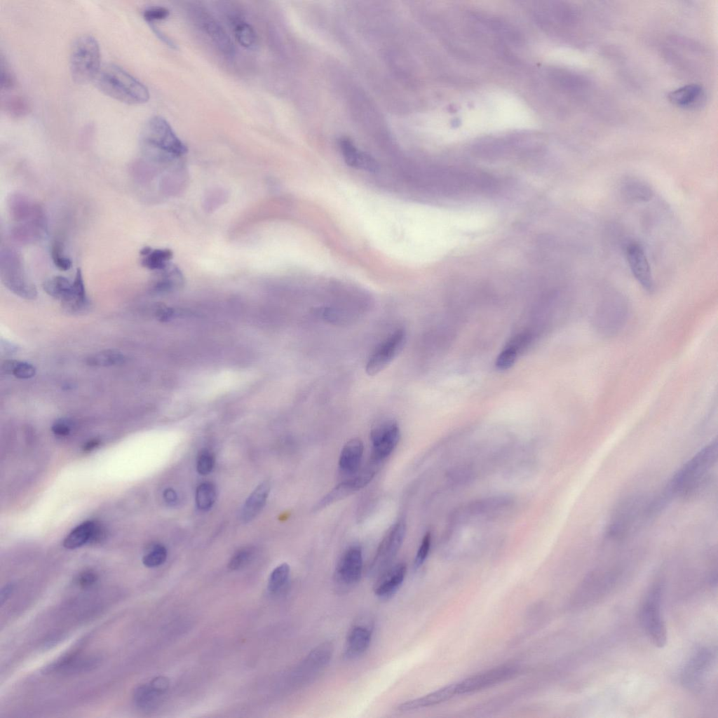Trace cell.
Listing matches in <instances>:
<instances>
[{"label": "cell", "mask_w": 718, "mask_h": 718, "mask_svg": "<svg viewBox=\"0 0 718 718\" xmlns=\"http://www.w3.org/2000/svg\"><path fill=\"white\" fill-rule=\"evenodd\" d=\"M215 465V458L212 453L207 449H203L198 453L196 461V470L202 475L211 473Z\"/></svg>", "instance_id": "cell-39"}, {"label": "cell", "mask_w": 718, "mask_h": 718, "mask_svg": "<svg viewBox=\"0 0 718 718\" xmlns=\"http://www.w3.org/2000/svg\"><path fill=\"white\" fill-rule=\"evenodd\" d=\"M431 543V535L430 532L426 533L422 538L420 546L417 550L414 565L416 567L421 566L426 559L428 552L430 550Z\"/></svg>", "instance_id": "cell-42"}, {"label": "cell", "mask_w": 718, "mask_h": 718, "mask_svg": "<svg viewBox=\"0 0 718 718\" xmlns=\"http://www.w3.org/2000/svg\"><path fill=\"white\" fill-rule=\"evenodd\" d=\"M531 336L527 333H522L515 336L508 345L509 347L514 348L517 352L524 348L530 342Z\"/></svg>", "instance_id": "cell-46"}, {"label": "cell", "mask_w": 718, "mask_h": 718, "mask_svg": "<svg viewBox=\"0 0 718 718\" xmlns=\"http://www.w3.org/2000/svg\"><path fill=\"white\" fill-rule=\"evenodd\" d=\"M290 568L287 563H283L276 567L269 576L268 589L272 592H278L287 582Z\"/></svg>", "instance_id": "cell-33"}, {"label": "cell", "mask_w": 718, "mask_h": 718, "mask_svg": "<svg viewBox=\"0 0 718 718\" xmlns=\"http://www.w3.org/2000/svg\"><path fill=\"white\" fill-rule=\"evenodd\" d=\"M399 439L400 428L395 420L385 419L377 424L370 432L372 461L379 462L388 457Z\"/></svg>", "instance_id": "cell-10"}, {"label": "cell", "mask_w": 718, "mask_h": 718, "mask_svg": "<svg viewBox=\"0 0 718 718\" xmlns=\"http://www.w3.org/2000/svg\"><path fill=\"white\" fill-rule=\"evenodd\" d=\"M93 81L106 95L128 104H143L149 99L147 86L114 64L101 66Z\"/></svg>", "instance_id": "cell-2"}, {"label": "cell", "mask_w": 718, "mask_h": 718, "mask_svg": "<svg viewBox=\"0 0 718 718\" xmlns=\"http://www.w3.org/2000/svg\"><path fill=\"white\" fill-rule=\"evenodd\" d=\"M703 96L704 92L700 86L688 84L670 92L668 100L677 107L690 109L698 106Z\"/></svg>", "instance_id": "cell-25"}, {"label": "cell", "mask_w": 718, "mask_h": 718, "mask_svg": "<svg viewBox=\"0 0 718 718\" xmlns=\"http://www.w3.org/2000/svg\"><path fill=\"white\" fill-rule=\"evenodd\" d=\"M517 352L513 348L508 346L497 357L496 367L499 370H507L510 368L515 361Z\"/></svg>", "instance_id": "cell-41"}, {"label": "cell", "mask_w": 718, "mask_h": 718, "mask_svg": "<svg viewBox=\"0 0 718 718\" xmlns=\"http://www.w3.org/2000/svg\"><path fill=\"white\" fill-rule=\"evenodd\" d=\"M97 580V575L92 570H86L81 572L77 579V583L82 588H88L93 585Z\"/></svg>", "instance_id": "cell-45"}, {"label": "cell", "mask_w": 718, "mask_h": 718, "mask_svg": "<svg viewBox=\"0 0 718 718\" xmlns=\"http://www.w3.org/2000/svg\"><path fill=\"white\" fill-rule=\"evenodd\" d=\"M372 635L370 621L360 619L349 629L346 639L344 657L354 659L363 655L369 648Z\"/></svg>", "instance_id": "cell-14"}, {"label": "cell", "mask_w": 718, "mask_h": 718, "mask_svg": "<svg viewBox=\"0 0 718 718\" xmlns=\"http://www.w3.org/2000/svg\"><path fill=\"white\" fill-rule=\"evenodd\" d=\"M165 501L170 506L175 505L178 501V496L176 492L172 488H168L163 492Z\"/></svg>", "instance_id": "cell-48"}, {"label": "cell", "mask_w": 718, "mask_h": 718, "mask_svg": "<svg viewBox=\"0 0 718 718\" xmlns=\"http://www.w3.org/2000/svg\"><path fill=\"white\" fill-rule=\"evenodd\" d=\"M1 370L6 374H11L18 379H29L36 374V368L31 364L17 360L4 361Z\"/></svg>", "instance_id": "cell-32"}, {"label": "cell", "mask_w": 718, "mask_h": 718, "mask_svg": "<svg viewBox=\"0 0 718 718\" xmlns=\"http://www.w3.org/2000/svg\"><path fill=\"white\" fill-rule=\"evenodd\" d=\"M406 341L404 330L398 329L375 348L365 365V372L374 376L385 369L402 351Z\"/></svg>", "instance_id": "cell-8"}, {"label": "cell", "mask_w": 718, "mask_h": 718, "mask_svg": "<svg viewBox=\"0 0 718 718\" xmlns=\"http://www.w3.org/2000/svg\"><path fill=\"white\" fill-rule=\"evenodd\" d=\"M270 492L267 481L260 483L248 497L241 513V520L248 522L253 520L262 510Z\"/></svg>", "instance_id": "cell-23"}, {"label": "cell", "mask_w": 718, "mask_h": 718, "mask_svg": "<svg viewBox=\"0 0 718 718\" xmlns=\"http://www.w3.org/2000/svg\"><path fill=\"white\" fill-rule=\"evenodd\" d=\"M96 525L93 521H86L78 525L65 538L64 547L72 550L91 543Z\"/></svg>", "instance_id": "cell-27"}, {"label": "cell", "mask_w": 718, "mask_h": 718, "mask_svg": "<svg viewBox=\"0 0 718 718\" xmlns=\"http://www.w3.org/2000/svg\"><path fill=\"white\" fill-rule=\"evenodd\" d=\"M363 444L359 438L348 440L343 447L339 460L340 469L348 474L355 473L360 464Z\"/></svg>", "instance_id": "cell-24"}, {"label": "cell", "mask_w": 718, "mask_h": 718, "mask_svg": "<svg viewBox=\"0 0 718 718\" xmlns=\"http://www.w3.org/2000/svg\"><path fill=\"white\" fill-rule=\"evenodd\" d=\"M72 425L69 420L60 419L54 422L52 426V431L54 434L58 436H66L69 434Z\"/></svg>", "instance_id": "cell-44"}, {"label": "cell", "mask_w": 718, "mask_h": 718, "mask_svg": "<svg viewBox=\"0 0 718 718\" xmlns=\"http://www.w3.org/2000/svg\"><path fill=\"white\" fill-rule=\"evenodd\" d=\"M150 27L153 30L154 33L160 39L163 43L172 48H176V46L174 42L164 34L156 25H149Z\"/></svg>", "instance_id": "cell-47"}, {"label": "cell", "mask_w": 718, "mask_h": 718, "mask_svg": "<svg viewBox=\"0 0 718 718\" xmlns=\"http://www.w3.org/2000/svg\"><path fill=\"white\" fill-rule=\"evenodd\" d=\"M124 360L125 357L120 351L108 349L90 356L87 359V363L91 366L109 367L121 364Z\"/></svg>", "instance_id": "cell-29"}, {"label": "cell", "mask_w": 718, "mask_h": 718, "mask_svg": "<svg viewBox=\"0 0 718 718\" xmlns=\"http://www.w3.org/2000/svg\"><path fill=\"white\" fill-rule=\"evenodd\" d=\"M101 67L100 48L90 34L74 39L69 53V69L72 79L79 84L93 81Z\"/></svg>", "instance_id": "cell-5"}, {"label": "cell", "mask_w": 718, "mask_h": 718, "mask_svg": "<svg viewBox=\"0 0 718 718\" xmlns=\"http://www.w3.org/2000/svg\"><path fill=\"white\" fill-rule=\"evenodd\" d=\"M100 445L98 440H91L87 442L83 447V451L89 452L96 448Z\"/></svg>", "instance_id": "cell-50"}, {"label": "cell", "mask_w": 718, "mask_h": 718, "mask_svg": "<svg viewBox=\"0 0 718 718\" xmlns=\"http://www.w3.org/2000/svg\"><path fill=\"white\" fill-rule=\"evenodd\" d=\"M14 590V585L12 583H8L4 585L0 593V602L2 605L11 596Z\"/></svg>", "instance_id": "cell-49"}, {"label": "cell", "mask_w": 718, "mask_h": 718, "mask_svg": "<svg viewBox=\"0 0 718 718\" xmlns=\"http://www.w3.org/2000/svg\"><path fill=\"white\" fill-rule=\"evenodd\" d=\"M515 672L512 667L503 666L474 675L456 684L457 693L478 691L507 679Z\"/></svg>", "instance_id": "cell-17"}, {"label": "cell", "mask_w": 718, "mask_h": 718, "mask_svg": "<svg viewBox=\"0 0 718 718\" xmlns=\"http://www.w3.org/2000/svg\"><path fill=\"white\" fill-rule=\"evenodd\" d=\"M167 550L161 544L155 545L151 550L142 558V562L147 567H156L165 562L167 558Z\"/></svg>", "instance_id": "cell-36"}, {"label": "cell", "mask_w": 718, "mask_h": 718, "mask_svg": "<svg viewBox=\"0 0 718 718\" xmlns=\"http://www.w3.org/2000/svg\"><path fill=\"white\" fill-rule=\"evenodd\" d=\"M363 553L359 546H351L342 555L336 567L337 582L344 586L357 583L362 576Z\"/></svg>", "instance_id": "cell-12"}, {"label": "cell", "mask_w": 718, "mask_h": 718, "mask_svg": "<svg viewBox=\"0 0 718 718\" xmlns=\"http://www.w3.org/2000/svg\"><path fill=\"white\" fill-rule=\"evenodd\" d=\"M405 563L397 564L379 575L374 586V592L381 600L391 598L400 588L406 574Z\"/></svg>", "instance_id": "cell-19"}, {"label": "cell", "mask_w": 718, "mask_h": 718, "mask_svg": "<svg viewBox=\"0 0 718 718\" xmlns=\"http://www.w3.org/2000/svg\"><path fill=\"white\" fill-rule=\"evenodd\" d=\"M72 285L74 300L70 311L72 313L80 312L84 310L88 304L82 272L80 269L76 270Z\"/></svg>", "instance_id": "cell-31"}, {"label": "cell", "mask_w": 718, "mask_h": 718, "mask_svg": "<svg viewBox=\"0 0 718 718\" xmlns=\"http://www.w3.org/2000/svg\"><path fill=\"white\" fill-rule=\"evenodd\" d=\"M140 144L147 154L160 159L177 157L187 151L170 124L160 116L150 118L144 124Z\"/></svg>", "instance_id": "cell-3"}, {"label": "cell", "mask_w": 718, "mask_h": 718, "mask_svg": "<svg viewBox=\"0 0 718 718\" xmlns=\"http://www.w3.org/2000/svg\"><path fill=\"white\" fill-rule=\"evenodd\" d=\"M217 497L215 486L210 482L198 485L196 491V503L201 510H209L215 503Z\"/></svg>", "instance_id": "cell-30"}, {"label": "cell", "mask_w": 718, "mask_h": 718, "mask_svg": "<svg viewBox=\"0 0 718 718\" xmlns=\"http://www.w3.org/2000/svg\"><path fill=\"white\" fill-rule=\"evenodd\" d=\"M254 550L252 548H245L238 550L231 557L229 568L231 570H237L249 563L252 559Z\"/></svg>", "instance_id": "cell-40"}, {"label": "cell", "mask_w": 718, "mask_h": 718, "mask_svg": "<svg viewBox=\"0 0 718 718\" xmlns=\"http://www.w3.org/2000/svg\"><path fill=\"white\" fill-rule=\"evenodd\" d=\"M44 291L50 296L61 300L64 307L70 311L74 303L73 285L67 278L55 276L43 283Z\"/></svg>", "instance_id": "cell-22"}, {"label": "cell", "mask_w": 718, "mask_h": 718, "mask_svg": "<svg viewBox=\"0 0 718 718\" xmlns=\"http://www.w3.org/2000/svg\"><path fill=\"white\" fill-rule=\"evenodd\" d=\"M238 43L247 49H255L258 46V36L253 27L247 22L239 20L233 28Z\"/></svg>", "instance_id": "cell-28"}, {"label": "cell", "mask_w": 718, "mask_h": 718, "mask_svg": "<svg viewBox=\"0 0 718 718\" xmlns=\"http://www.w3.org/2000/svg\"><path fill=\"white\" fill-rule=\"evenodd\" d=\"M51 257L55 266L61 271H67L72 267V261L64 253L62 245L58 241L53 243Z\"/></svg>", "instance_id": "cell-38"}, {"label": "cell", "mask_w": 718, "mask_h": 718, "mask_svg": "<svg viewBox=\"0 0 718 718\" xmlns=\"http://www.w3.org/2000/svg\"><path fill=\"white\" fill-rule=\"evenodd\" d=\"M15 79L7 65L4 62L1 63V89L2 91H8L15 86Z\"/></svg>", "instance_id": "cell-43"}, {"label": "cell", "mask_w": 718, "mask_h": 718, "mask_svg": "<svg viewBox=\"0 0 718 718\" xmlns=\"http://www.w3.org/2000/svg\"><path fill=\"white\" fill-rule=\"evenodd\" d=\"M169 682L166 677H158L149 683L137 687L133 694L135 705L142 710L149 711L158 706L161 696L166 691Z\"/></svg>", "instance_id": "cell-18"}, {"label": "cell", "mask_w": 718, "mask_h": 718, "mask_svg": "<svg viewBox=\"0 0 718 718\" xmlns=\"http://www.w3.org/2000/svg\"><path fill=\"white\" fill-rule=\"evenodd\" d=\"M374 475V471L367 469L351 479L340 482L316 503L313 510H321L364 487L372 480Z\"/></svg>", "instance_id": "cell-15"}, {"label": "cell", "mask_w": 718, "mask_h": 718, "mask_svg": "<svg viewBox=\"0 0 718 718\" xmlns=\"http://www.w3.org/2000/svg\"><path fill=\"white\" fill-rule=\"evenodd\" d=\"M339 147L344 159L349 166L369 172H374L376 170L377 167L376 160L370 154L358 150L349 139L341 138L339 141Z\"/></svg>", "instance_id": "cell-20"}, {"label": "cell", "mask_w": 718, "mask_h": 718, "mask_svg": "<svg viewBox=\"0 0 718 718\" xmlns=\"http://www.w3.org/2000/svg\"><path fill=\"white\" fill-rule=\"evenodd\" d=\"M713 653L707 648H700L689 658L682 673L683 684L689 688L700 685L712 665Z\"/></svg>", "instance_id": "cell-16"}, {"label": "cell", "mask_w": 718, "mask_h": 718, "mask_svg": "<svg viewBox=\"0 0 718 718\" xmlns=\"http://www.w3.org/2000/svg\"><path fill=\"white\" fill-rule=\"evenodd\" d=\"M621 194L625 199L634 203L646 202L653 196L651 187L645 182L635 177H628L623 180L621 186Z\"/></svg>", "instance_id": "cell-26"}, {"label": "cell", "mask_w": 718, "mask_h": 718, "mask_svg": "<svg viewBox=\"0 0 718 718\" xmlns=\"http://www.w3.org/2000/svg\"><path fill=\"white\" fill-rule=\"evenodd\" d=\"M653 516L651 499L642 495L629 496L614 510L607 526V536L612 539L623 538Z\"/></svg>", "instance_id": "cell-4"}, {"label": "cell", "mask_w": 718, "mask_h": 718, "mask_svg": "<svg viewBox=\"0 0 718 718\" xmlns=\"http://www.w3.org/2000/svg\"><path fill=\"white\" fill-rule=\"evenodd\" d=\"M1 276L4 284L19 297L33 299L37 292L34 285L25 276L19 255L13 251L6 250L1 256Z\"/></svg>", "instance_id": "cell-7"}, {"label": "cell", "mask_w": 718, "mask_h": 718, "mask_svg": "<svg viewBox=\"0 0 718 718\" xmlns=\"http://www.w3.org/2000/svg\"><path fill=\"white\" fill-rule=\"evenodd\" d=\"M662 589L660 584L651 587L639 610V621L649 640L657 647L667 642V630L661 615Z\"/></svg>", "instance_id": "cell-6"}, {"label": "cell", "mask_w": 718, "mask_h": 718, "mask_svg": "<svg viewBox=\"0 0 718 718\" xmlns=\"http://www.w3.org/2000/svg\"><path fill=\"white\" fill-rule=\"evenodd\" d=\"M718 446L714 440L687 461L658 494L665 507L675 497H689L700 492L710 479L717 461Z\"/></svg>", "instance_id": "cell-1"}, {"label": "cell", "mask_w": 718, "mask_h": 718, "mask_svg": "<svg viewBox=\"0 0 718 718\" xmlns=\"http://www.w3.org/2000/svg\"><path fill=\"white\" fill-rule=\"evenodd\" d=\"M170 15V11L161 6H151L146 8L142 13L144 20L149 25L164 20Z\"/></svg>", "instance_id": "cell-37"}, {"label": "cell", "mask_w": 718, "mask_h": 718, "mask_svg": "<svg viewBox=\"0 0 718 718\" xmlns=\"http://www.w3.org/2000/svg\"><path fill=\"white\" fill-rule=\"evenodd\" d=\"M405 534V524L402 521L398 522L392 527L381 542L370 566V576H379L388 568L403 542Z\"/></svg>", "instance_id": "cell-9"}, {"label": "cell", "mask_w": 718, "mask_h": 718, "mask_svg": "<svg viewBox=\"0 0 718 718\" xmlns=\"http://www.w3.org/2000/svg\"><path fill=\"white\" fill-rule=\"evenodd\" d=\"M172 257L169 250H151L142 259V264L150 269H163Z\"/></svg>", "instance_id": "cell-34"}, {"label": "cell", "mask_w": 718, "mask_h": 718, "mask_svg": "<svg viewBox=\"0 0 718 718\" xmlns=\"http://www.w3.org/2000/svg\"><path fill=\"white\" fill-rule=\"evenodd\" d=\"M2 105L5 111L13 116H23L28 111L26 101L18 95L6 97L4 100H2Z\"/></svg>", "instance_id": "cell-35"}, {"label": "cell", "mask_w": 718, "mask_h": 718, "mask_svg": "<svg viewBox=\"0 0 718 718\" xmlns=\"http://www.w3.org/2000/svg\"><path fill=\"white\" fill-rule=\"evenodd\" d=\"M457 694L456 684H450L422 697L409 700L397 706L400 712H408L444 702Z\"/></svg>", "instance_id": "cell-21"}, {"label": "cell", "mask_w": 718, "mask_h": 718, "mask_svg": "<svg viewBox=\"0 0 718 718\" xmlns=\"http://www.w3.org/2000/svg\"><path fill=\"white\" fill-rule=\"evenodd\" d=\"M197 18L201 29L215 48L224 56L232 57L235 54L233 43L219 22L204 11H199Z\"/></svg>", "instance_id": "cell-11"}, {"label": "cell", "mask_w": 718, "mask_h": 718, "mask_svg": "<svg viewBox=\"0 0 718 718\" xmlns=\"http://www.w3.org/2000/svg\"><path fill=\"white\" fill-rule=\"evenodd\" d=\"M626 257L631 272L646 291L653 290L654 283L651 270L643 248L637 243H630L626 248Z\"/></svg>", "instance_id": "cell-13"}]
</instances>
